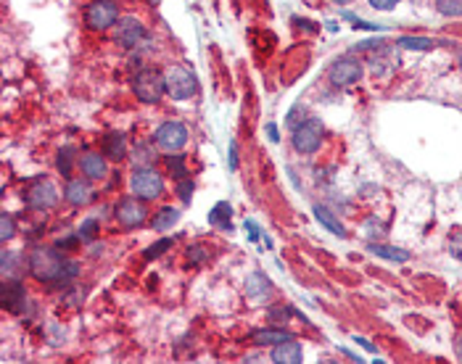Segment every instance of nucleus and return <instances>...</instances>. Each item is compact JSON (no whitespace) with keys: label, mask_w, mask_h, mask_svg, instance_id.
<instances>
[{"label":"nucleus","mask_w":462,"mask_h":364,"mask_svg":"<svg viewBox=\"0 0 462 364\" xmlns=\"http://www.w3.org/2000/svg\"><path fill=\"white\" fill-rule=\"evenodd\" d=\"M64 264H67V259L61 253H56V251L50 248H37L34 253H29L27 267H29L32 277H37L40 283H56L61 270H64Z\"/></svg>","instance_id":"f257e3e1"},{"label":"nucleus","mask_w":462,"mask_h":364,"mask_svg":"<svg viewBox=\"0 0 462 364\" xmlns=\"http://www.w3.org/2000/svg\"><path fill=\"white\" fill-rule=\"evenodd\" d=\"M133 90H135L137 101L158 103L161 95H164V90H167L164 74H158L156 69H143V71H137L135 77H133Z\"/></svg>","instance_id":"f03ea898"},{"label":"nucleus","mask_w":462,"mask_h":364,"mask_svg":"<svg viewBox=\"0 0 462 364\" xmlns=\"http://www.w3.org/2000/svg\"><path fill=\"white\" fill-rule=\"evenodd\" d=\"M164 85H167V95L175 101H188L198 92V80L196 74L182 66H175L164 74Z\"/></svg>","instance_id":"7ed1b4c3"},{"label":"nucleus","mask_w":462,"mask_h":364,"mask_svg":"<svg viewBox=\"0 0 462 364\" xmlns=\"http://www.w3.org/2000/svg\"><path fill=\"white\" fill-rule=\"evenodd\" d=\"M322 137H325L322 122L320 119H304L293 130V146H296L299 153H315L322 146Z\"/></svg>","instance_id":"20e7f679"},{"label":"nucleus","mask_w":462,"mask_h":364,"mask_svg":"<svg viewBox=\"0 0 462 364\" xmlns=\"http://www.w3.org/2000/svg\"><path fill=\"white\" fill-rule=\"evenodd\" d=\"M85 22L95 32L111 29L119 22V6L114 0H93L90 6L85 8Z\"/></svg>","instance_id":"39448f33"},{"label":"nucleus","mask_w":462,"mask_h":364,"mask_svg":"<svg viewBox=\"0 0 462 364\" xmlns=\"http://www.w3.org/2000/svg\"><path fill=\"white\" fill-rule=\"evenodd\" d=\"M130 188H133V193L137 198H143V201H156L161 190H164V180H161V174L154 172L151 167H137V172L133 174V180H130Z\"/></svg>","instance_id":"423d86ee"},{"label":"nucleus","mask_w":462,"mask_h":364,"mask_svg":"<svg viewBox=\"0 0 462 364\" xmlns=\"http://www.w3.org/2000/svg\"><path fill=\"white\" fill-rule=\"evenodd\" d=\"M154 140L164 153H180L185 148V143H188V127L182 122H164L156 130Z\"/></svg>","instance_id":"0eeeda50"},{"label":"nucleus","mask_w":462,"mask_h":364,"mask_svg":"<svg viewBox=\"0 0 462 364\" xmlns=\"http://www.w3.org/2000/svg\"><path fill=\"white\" fill-rule=\"evenodd\" d=\"M24 201H27V206L29 209H50V206H56L58 201V190L56 185L50 180H40L34 182V185H29V190L24 193Z\"/></svg>","instance_id":"6e6552de"},{"label":"nucleus","mask_w":462,"mask_h":364,"mask_svg":"<svg viewBox=\"0 0 462 364\" xmlns=\"http://www.w3.org/2000/svg\"><path fill=\"white\" fill-rule=\"evenodd\" d=\"M114 40L124 48H135L137 43L146 40V29H143V24L137 22L135 16H124L114 27Z\"/></svg>","instance_id":"1a4fd4ad"},{"label":"nucleus","mask_w":462,"mask_h":364,"mask_svg":"<svg viewBox=\"0 0 462 364\" xmlns=\"http://www.w3.org/2000/svg\"><path fill=\"white\" fill-rule=\"evenodd\" d=\"M146 201L143 198H124L122 204L116 206V219L122 222L124 227H140L146 222Z\"/></svg>","instance_id":"9d476101"},{"label":"nucleus","mask_w":462,"mask_h":364,"mask_svg":"<svg viewBox=\"0 0 462 364\" xmlns=\"http://www.w3.org/2000/svg\"><path fill=\"white\" fill-rule=\"evenodd\" d=\"M362 77V64L357 58H341L330 66V82L336 88H349Z\"/></svg>","instance_id":"9b49d317"},{"label":"nucleus","mask_w":462,"mask_h":364,"mask_svg":"<svg viewBox=\"0 0 462 364\" xmlns=\"http://www.w3.org/2000/svg\"><path fill=\"white\" fill-rule=\"evenodd\" d=\"M3 307L8 309L11 314H22L27 307V290L19 280H3Z\"/></svg>","instance_id":"f8f14e48"},{"label":"nucleus","mask_w":462,"mask_h":364,"mask_svg":"<svg viewBox=\"0 0 462 364\" xmlns=\"http://www.w3.org/2000/svg\"><path fill=\"white\" fill-rule=\"evenodd\" d=\"M93 185L90 180L85 177H79V180H69L67 182V190H64V198H67L72 206H88L93 201Z\"/></svg>","instance_id":"ddd939ff"},{"label":"nucleus","mask_w":462,"mask_h":364,"mask_svg":"<svg viewBox=\"0 0 462 364\" xmlns=\"http://www.w3.org/2000/svg\"><path fill=\"white\" fill-rule=\"evenodd\" d=\"M246 293L251 304H264V301L272 296V283L267 280V274H261V272L251 274L246 280Z\"/></svg>","instance_id":"4468645a"},{"label":"nucleus","mask_w":462,"mask_h":364,"mask_svg":"<svg viewBox=\"0 0 462 364\" xmlns=\"http://www.w3.org/2000/svg\"><path fill=\"white\" fill-rule=\"evenodd\" d=\"M272 362L275 364H299L301 362V346L296 341H283L272 346Z\"/></svg>","instance_id":"2eb2a0df"},{"label":"nucleus","mask_w":462,"mask_h":364,"mask_svg":"<svg viewBox=\"0 0 462 364\" xmlns=\"http://www.w3.org/2000/svg\"><path fill=\"white\" fill-rule=\"evenodd\" d=\"M79 169L82 174L88 177V180H103L106 177V159H103L101 153H85L82 159H79Z\"/></svg>","instance_id":"dca6fc26"},{"label":"nucleus","mask_w":462,"mask_h":364,"mask_svg":"<svg viewBox=\"0 0 462 364\" xmlns=\"http://www.w3.org/2000/svg\"><path fill=\"white\" fill-rule=\"evenodd\" d=\"M103 153H106V159L122 161L127 156V137H124V132H109L103 137Z\"/></svg>","instance_id":"f3484780"},{"label":"nucleus","mask_w":462,"mask_h":364,"mask_svg":"<svg viewBox=\"0 0 462 364\" xmlns=\"http://www.w3.org/2000/svg\"><path fill=\"white\" fill-rule=\"evenodd\" d=\"M0 272H3V280H19V272H22V253H16V251H3V256H0Z\"/></svg>","instance_id":"a211bd4d"},{"label":"nucleus","mask_w":462,"mask_h":364,"mask_svg":"<svg viewBox=\"0 0 462 364\" xmlns=\"http://www.w3.org/2000/svg\"><path fill=\"white\" fill-rule=\"evenodd\" d=\"M291 335L285 330H278V328H264V330H254L251 332V341L257 346H278V343L288 341Z\"/></svg>","instance_id":"6ab92c4d"},{"label":"nucleus","mask_w":462,"mask_h":364,"mask_svg":"<svg viewBox=\"0 0 462 364\" xmlns=\"http://www.w3.org/2000/svg\"><path fill=\"white\" fill-rule=\"evenodd\" d=\"M312 211H315V219H317V222H320L322 227L330 230L333 235H339V238H344V235H346V232H344V225H341L339 219H336V216H333V214H330V211H327L325 206H315Z\"/></svg>","instance_id":"aec40b11"},{"label":"nucleus","mask_w":462,"mask_h":364,"mask_svg":"<svg viewBox=\"0 0 462 364\" xmlns=\"http://www.w3.org/2000/svg\"><path fill=\"white\" fill-rule=\"evenodd\" d=\"M177 219H180V211L172 209V206H164V209H158V214L154 216V230H156V232H164V230L175 227Z\"/></svg>","instance_id":"412c9836"},{"label":"nucleus","mask_w":462,"mask_h":364,"mask_svg":"<svg viewBox=\"0 0 462 364\" xmlns=\"http://www.w3.org/2000/svg\"><path fill=\"white\" fill-rule=\"evenodd\" d=\"M370 253L381 256V259H388V262H407L409 253L402 248H394V246H383V243H370Z\"/></svg>","instance_id":"4be33fe9"},{"label":"nucleus","mask_w":462,"mask_h":364,"mask_svg":"<svg viewBox=\"0 0 462 364\" xmlns=\"http://www.w3.org/2000/svg\"><path fill=\"white\" fill-rule=\"evenodd\" d=\"M230 214H233V209H230V204H217L212 211H209V222L212 225H217V227L222 230H230Z\"/></svg>","instance_id":"5701e85b"},{"label":"nucleus","mask_w":462,"mask_h":364,"mask_svg":"<svg viewBox=\"0 0 462 364\" xmlns=\"http://www.w3.org/2000/svg\"><path fill=\"white\" fill-rule=\"evenodd\" d=\"M399 48H412V50H428V48H433V40H428V37H399Z\"/></svg>","instance_id":"b1692460"},{"label":"nucleus","mask_w":462,"mask_h":364,"mask_svg":"<svg viewBox=\"0 0 462 364\" xmlns=\"http://www.w3.org/2000/svg\"><path fill=\"white\" fill-rule=\"evenodd\" d=\"M72 161H74V148H61L58 150V159H56V167L58 172L67 177L69 172H72Z\"/></svg>","instance_id":"393cba45"},{"label":"nucleus","mask_w":462,"mask_h":364,"mask_svg":"<svg viewBox=\"0 0 462 364\" xmlns=\"http://www.w3.org/2000/svg\"><path fill=\"white\" fill-rule=\"evenodd\" d=\"M436 8L444 16H462V0H436Z\"/></svg>","instance_id":"a878e982"},{"label":"nucleus","mask_w":462,"mask_h":364,"mask_svg":"<svg viewBox=\"0 0 462 364\" xmlns=\"http://www.w3.org/2000/svg\"><path fill=\"white\" fill-rule=\"evenodd\" d=\"M98 235V219H85L82 222V227H79L77 238L79 240H93Z\"/></svg>","instance_id":"bb28decb"},{"label":"nucleus","mask_w":462,"mask_h":364,"mask_svg":"<svg viewBox=\"0 0 462 364\" xmlns=\"http://www.w3.org/2000/svg\"><path fill=\"white\" fill-rule=\"evenodd\" d=\"M79 272V264L77 262H67L64 264V270H61V274H58V280L53 285H67L69 280H74Z\"/></svg>","instance_id":"cd10ccee"},{"label":"nucleus","mask_w":462,"mask_h":364,"mask_svg":"<svg viewBox=\"0 0 462 364\" xmlns=\"http://www.w3.org/2000/svg\"><path fill=\"white\" fill-rule=\"evenodd\" d=\"M0 222H3V227H0V238L3 243H8V240L16 235V225H13V216L11 214H3L0 216Z\"/></svg>","instance_id":"c85d7f7f"},{"label":"nucleus","mask_w":462,"mask_h":364,"mask_svg":"<svg viewBox=\"0 0 462 364\" xmlns=\"http://www.w3.org/2000/svg\"><path fill=\"white\" fill-rule=\"evenodd\" d=\"M188 262H191L193 267H198V264H206V262H209V251L203 248V246H193V248L188 251Z\"/></svg>","instance_id":"c756f323"},{"label":"nucleus","mask_w":462,"mask_h":364,"mask_svg":"<svg viewBox=\"0 0 462 364\" xmlns=\"http://www.w3.org/2000/svg\"><path fill=\"white\" fill-rule=\"evenodd\" d=\"M449 251L457 256V259H462V227H454L449 235Z\"/></svg>","instance_id":"7c9ffc66"},{"label":"nucleus","mask_w":462,"mask_h":364,"mask_svg":"<svg viewBox=\"0 0 462 364\" xmlns=\"http://www.w3.org/2000/svg\"><path fill=\"white\" fill-rule=\"evenodd\" d=\"M177 195H180L182 204H191V201H193V182L191 180H180V182H177Z\"/></svg>","instance_id":"2f4dec72"},{"label":"nucleus","mask_w":462,"mask_h":364,"mask_svg":"<svg viewBox=\"0 0 462 364\" xmlns=\"http://www.w3.org/2000/svg\"><path fill=\"white\" fill-rule=\"evenodd\" d=\"M170 246H172V240H170V238H161L158 243H154L151 248H146V259H156L158 253H161V251H167Z\"/></svg>","instance_id":"473e14b6"},{"label":"nucleus","mask_w":462,"mask_h":364,"mask_svg":"<svg viewBox=\"0 0 462 364\" xmlns=\"http://www.w3.org/2000/svg\"><path fill=\"white\" fill-rule=\"evenodd\" d=\"M291 312H293V309H283V307L272 309V312H270V322H272V325H283L285 319H291V317H288Z\"/></svg>","instance_id":"72a5a7b5"},{"label":"nucleus","mask_w":462,"mask_h":364,"mask_svg":"<svg viewBox=\"0 0 462 364\" xmlns=\"http://www.w3.org/2000/svg\"><path fill=\"white\" fill-rule=\"evenodd\" d=\"M170 167H172V174L177 177V180H185V169H182V156H170Z\"/></svg>","instance_id":"f704fd0d"},{"label":"nucleus","mask_w":462,"mask_h":364,"mask_svg":"<svg viewBox=\"0 0 462 364\" xmlns=\"http://www.w3.org/2000/svg\"><path fill=\"white\" fill-rule=\"evenodd\" d=\"M372 8H378V11H394L396 6H399V0H370Z\"/></svg>","instance_id":"c9c22d12"},{"label":"nucleus","mask_w":462,"mask_h":364,"mask_svg":"<svg viewBox=\"0 0 462 364\" xmlns=\"http://www.w3.org/2000/svg\"><path fill=\"white\" fill-rule=\"evenodd\" d=\"M227 161H230V169H238V150H236V143H230V153H227Z\"/></svg>","instance_id":"e433bc0d"},{"label":"nucleus","mask_w":462,"mask_h":364,"mask_svg":"<svg viewBox=\"0 0 462 364\" xmlns=\"http://www.w3.org/2000/svg\"><path fill=\"white\" fill-rule=\"evenodd\" d=\"M246 230H248V238H251V240H257V238H259V227H257V225H254L251 219H248V222H246Z\"/></svg>","instance_id":"4c0bfd02"},{"label":"nucleus","mask_w":462,"mask_h":364,"mask_svg":"<svg viewBox=\"0 0 462 364\" xmlns=\"http://www.w3.org/2000/svg\"><path fill=\"white\" fill-rule=\"evenodd\" d=\"M270 137L272 140H278V130H275V125H270Z\"/></svg>","instance_id":"58836bf2"},{"label":"nucleus","mask_w":462,"mask_h":364,"mask_svg":"<svg viewBox=\"0 0 462 364\" xmlns=\"http://www.w3.org/2000/svg\"><path fill=\"white\" fill-rule=\"evenodd\" d=\"M333 3H341V6H346V3H351V0H333Z\"/></svg>","instance_id":"ea45409f"},{"label":"nucleus","mask_w":462,"mask_h":364,"mask_svg":"<svg viewBox=\"0 0 462 364\" xmlns=\"http://www.w3.org/2000/svg\"><path fill=\"white\" fill-rule=\"evenodd\" d=\"M148 3H151V6H156V3H161V0H148Z\"/></svg>","instance_id":"a19ab883"}]
</instances>
